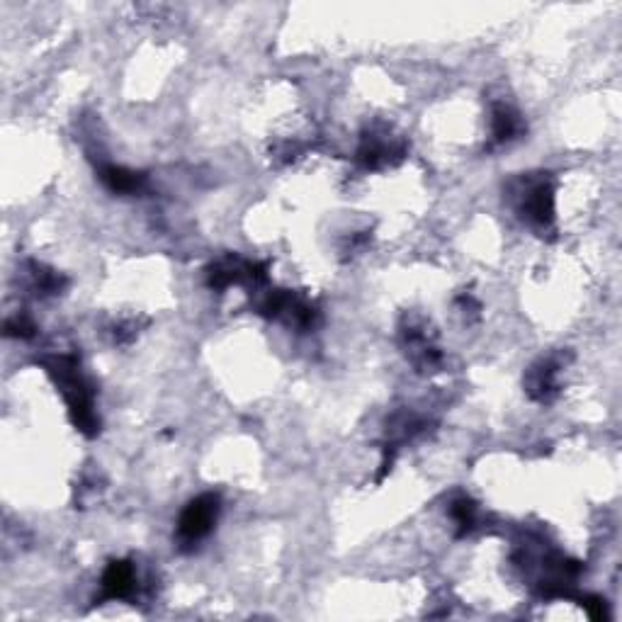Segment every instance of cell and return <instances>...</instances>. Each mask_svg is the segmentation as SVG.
Segmentation results:
<instances>
[{"instance_id":"1","label":"cell","mask_w":622,"mask_h":622,"mask_svg":"<svg viewBox=\"0 0 622 622\" xmlns=\"http://www.w3.org/2000/svg\"><path fill=\"white\" fill-rule=\"evenodd\" d=\"M217 511L219 506L214 496H202V499L190 503V506L185 508L183 518H180V537L188 542H195L200 540V537H205L209 530H212L214 520H217Z\"/></svg>"}]
</instances>
